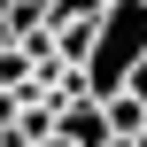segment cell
<instances>
[{
    "label": "cell",
    "instance_id": "8",
    "mask_svg": "<svg viewBox=\"0 0 147 147\" xmlns=\"http://www.w3.org/2000/svg\"><path fill=\"white\" fill-rule=\"evenodd\" d=\"M132 147H147V132H140V140H132Z\"/></svg>",
    "mask_w": 147,
    "mask_h": 147
},
{
    "label": "cell",
    "instance_id": "4",
    "mask_svg": "<svg viewBox=\"0 0 147 147\" xmlns=\"http://www.w3.org/2000/svg\"><path fill=\"white\" fill-rule=\"evenodd\" d=\"M101 8H109V0H47V31H62V23H101Z\"/></svg>",
    "mask_w": 147,
    "mask_h": 147
},
{
    "label": "cell",
    "instance_id": "6",
    "mask_svg": "<svg viewBox=\"0 0 147 147\" xmlns=\"http://www.w3.org/2000/svg\"><path fill=\"white\" fill-rule=\"evenodd\" d=\"M124 93H132V101H147V54H140V70L124 78Z\"/></svg>",
    "mask_w": 147,
    "mask_h": 147
},
{
    "label": "cell",
    "instance_id": "7",
    "mask_svg": "<svg viewBox=\"0 0 147 147\" xmlns=\"http://www.w3.org/2000/svg\"><path fill=\"white\" fill-rule=\"evenodd\" d=\"M39 147H62V140H39Z\"/></svg>",
    "mask_w": 147,
    "mask_h": 147
},
{
    "label": "cell",
    "instance_id": "1",
    "mask_svg": "<svg viewBox=\"0 0 147 147\" xmlns=\"http://www.w3.org/2000/svg\"><path fill=\"white\" fill-rule=\"evenodd\" d=\"M147 54V0H109L101 8V23H93V54H85V101H109V93H124V78L140 70Z\"/></svg>",
    "mask_w": 147,
    "mask_h": 147
},
{
    "label": "cell",
    "instance_id": "3",
    "mask_svg": "<svg viewBox=\"0 0 147 147\" xmlns=\"http://www.w3.org/2000/svg\"><path fill=\"white\" fill-rule=\"evenodd\" d=\"M101 116H109V140H140L147 132V101H132V93H109V101H101Z\"/></svg>",
    "mask_w": 147,
    "mask_h": 147
},
{
    "label": "cell",
    "instance_id": "5",
    "mask_svg": "<svg viewBox=\"0 0 147 147\" xmlns=\"http://www.w3.org/2000/svg\"><path fill=\"white\" fill-rule=\"evenodd\" d=\"M0 16H47V0H0Z\"/></svg>",
    "mask_w": 147,
    "mask_h": 147
},
{
    "label": "cell",
    "instance_id": "2",
    "mask_svg": "<svg viewBox=\"0 0 147 147\" xmlns=\"http://www.w3.org/2000/svg\"><path fill=\"white\" fill-rule=\"evenodd\" d=\"M54 140H62V147H109L101 101H62V109H54Z\"/></svg>",
    "mask_w": 147,
    "mask_h": 147
}]
</instances>
